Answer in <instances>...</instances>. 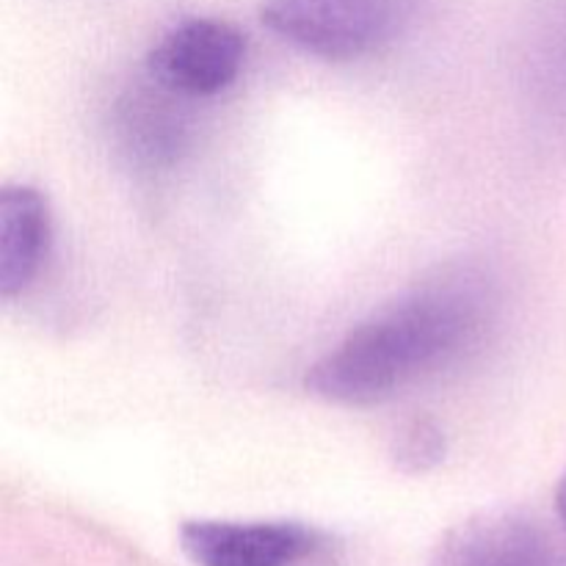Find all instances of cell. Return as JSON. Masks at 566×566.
Returning <instances> with one entry per match:
<instances>
[{
  "mask_svg": "<svg viewBox=\"0 0 566 566\" xmlns=\"http://www.w3.org/2000/svg\"><path fill=\"white\" fill-rule=\"evenodd\" d=\"M490 310V285L473 271L420 282L324 354L307 370V390L343 407L387 401L473 346Z\"/></svg>",
  "mask_w": 566,
  "mask_h": 566,
  "instance_id": "cell-1",
  "label": "cell"
},
{
  "mask_svg": "<svg viewBox=\"0 0 566 566\" xmlns=\"http://www.w3.org/2000/svg\"><path fill=\"white\" fill-rule=\"evenodd\" d=\"M265 25L304 53L326 61H354L392 36L398 0H265Z\"/></svg>",
  "mask_w": 566,
  "mask_h": 566,
  "instance_id": "cell-2",
  "label": "cell"
},
{
  "mask_svg": "<svg viewBox=\"0 0 566 566\" xmlns=\"http://www.w3.org/2000/svg\"><path fill=\"white\" fill-rule=\"evenodd\" d=\"M247 36L221 20H186L166 31L149 50V77L180 97H213L243 70Z\"/></svg>",
  "mask_w": 566,
  "mask_h": 566,
  "instance_id": "cell-3",
  "label": "cell"
},
{
  "mask_svg": "<svg viewBox=\"0 0 566 566\" xmlns=\"http://www.w3.org/2000/svg\"><path fill=\"white\" fill-rule=\"evenodd\" d=\"M180 547L197 566H302L318 553L321 536L285 520H191L180 528Z\"/></svg>",
  "mask_w": 566,
  "mask_h": 566,
  "instance_id": "cell-4",
  "label": "cell"
},
{
  "mask_svg": "<svg viewBox=\"0 0 566 566\" xmlns=\"http://www.w3.org/2000/svg\"><path fill=\"white\" fill-rule=\"evenodd\" d=\"M434 566H566V558L534 520L490 512L457 525L437 547Z\"/></svg>",
  "mask_w": 566,
  "mask_h": 566,
  "instance_id": "cell-5",
  "label": "cell"
},
{
  "mask_svg": "<svg viewBox=\"0 0 566 566\" xmlns=\"http://www.w3.org/2000/svg\"><path fill=\"white\" fill-rule=\"evenodd\" d=\"M50 210L31 186H6L0 193V296H20L42 271L50 249Z\"/></svg>",
  "mask_w": 566,
  "mask_h": 566,
  "instance_id": "cell-6",
  "label": "cell"
},
{
  "mask_svg": "<svg viewBox=\"0 0 566 566\" xmlns=\"http://www.w3.org/2000/svg\"><path fill=\"white\" fill-rule=\"evenodd\" d=\"M125 130L138 153L160 158L180 147V119L166 111V103L149 97H133L125 116Z\"/></svg>",
  "mask_w": 566,
  "mask_h": 566,
  "instance_id": "cell-7",
  "label": "cell"
},
{
  "mask_svg": "<svg viewBox=\"0 0 566 566\" xmlns=\"http://www.w3.org/2000/svg\"><path fill=\"white\" fill-rule=\"evenodd\" d=\"M392 459L407 473H426L446 459V434L431 420H412L398 431Z\"/></svg>",
  "mask_w": 566,
  "mask_h": 566,
  "instance_id": "cell-8",
  "label": "cell"
},
{
  "mask_svg": "<svg viewBox=\"0 0 566 566\" xmlns=\"http://www.w3.org/2000/svg\"><path fill=\"white\" fill-rule=\"evenodd\" d=\"M556 509H558V520H562L564 531H566V473L558 481V492H556Z\"/></svg>",
  "mask_w": 566,
  "mask_h": 566,
  "instance_id": "cell-9",
  "label": "cell"
}]
</instances>
